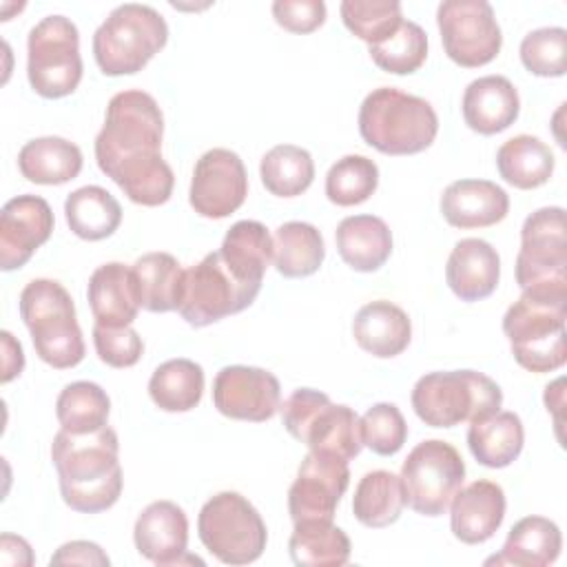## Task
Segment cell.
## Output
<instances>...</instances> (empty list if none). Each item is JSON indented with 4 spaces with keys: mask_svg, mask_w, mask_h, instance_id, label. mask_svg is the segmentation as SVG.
<instances>
[{
    "mask_svg": "<svg viewBox=\"0 0 567 567\" xmlns=\"http://www.w3.org/2000/svg\"><path fill=\"white\" fill-rule=\"evenodd\" d=\"M162 137L164 115L153 95L128 89L109 100L95 159L133 204L162 206L173 195L175 175L162 157Z\"/></svg>",
    "mask_w": 567,
    "mask_h": 567,
    "instance_id": "obj_1",
    "label": "cell"
},
{
    "mask_svg": "<svg viewBox=\"0 0 567 567\" xmlns=\"http://www.w3.org/2000/svg\"><path fill=\"white\" fill-rule=\"evenodd\" d=\"M120 443L113 427L91 434L60 430L51 443V461L58 472L62 501L82 514H100L113 507L122 494Z\"/></svg>",
    "mask_w": 567,
    "mask_h": 567,
    "instance_id": "obj_2",
    "label": "cell"
},
{
    "mask_svg": "<svg viewBox=\"0 0 567 567\" xmlns=\"http://www.w3.org/2000/svg\"><path fill=\"white\" fill-rule=\"evenodd\" d=\"M359 133L383 155H416L436 140L439 117L427 100L394 86H379L361 102Z\"/></svg>",
    "mask_w": 567,
    "mask_h": 567,
    "instance_id": "obj_3",
    "label": "cell"
},
{
    "mask_svg": "<svg viewBox=\"0 0 567 567\" xmlns=\"http://www.w3.org/2000/svg\"><path fill=\"white\" fill-rule=\"evenodd\" d=\"M567 297L523 292L503 317L516 363L529 372L545 374L565 365Z\"/></svg>",
    "mask_w": 567,
    "mask_h": 567,
    "instance_id": "obj_4",
    "label": "cell"
},
{
    "mask_svg": "<svg viewBox=\"0 0 567 567\" xmlns=\"http://www.w3.org/2000/svg\"><path fill=\"white\" fill-rule=\"evenodd\" d=\"M20 317L35 354L55 370L75 368L84 359V339L69 290L55 279H33L20 292Z\"/></svg>",
    "mask_w": 567,
    "mask_h": 567,
    "instance_id": "obj_5",
    "label": "cell"
},
{
    "mask_svg": "<svg viewBox=\"0 0 567 567\" xmlns=\"http://www.w3.org/2000/svg\"><path fill=\"white\" fill-rule=\"evenodd\" d=\"M414 414L432 427H454L501 410L503 392L494 379L476 370L427 372L412 388Z\"/></svg>",
    "mask_w": 567,
    "mask_h": 567,
    "instance_id": "obj_6",
    "label": "cell"
},
{
    "mask_svg": "<svg viewBox=\"0 0 567 567\" xmlns=\"http://www.w3.org/2000/svg\"><path fill=\"white\" fill-rule=\"evenodd\" d=\"M168 42V27L148 4L115 7L93 33V58L104 75H133L142 71Z\"/></svg>",
    "mask_w": 567,
    "mask_h": 567,
    "instance_id": "obj_7",
    "label": "cell"
},
{
    "mask_svg": "<svg viewBox=\"0 0 567 567\" xmlns=\"http://www.w3.org/2000/svg\"><path fill=\"white\" fill-rule=\"evenodd\" d=\"M279 410L286 432L295 441L306 443L310 452H328L346 461L359 456L363 447L361 419L352 408L332 403L319 390L299 388Z\"/></svg>",
    "mask_w": 567,
    "mask_h": 567,
    "instance_id": "obj_8",
    "label": "cell"
},
{
    "mask_svg": "<svg viewBox=\"0 0 567 567\" xmlns=\"http://www.w3.org/2000/svg\"><path fill=\"white\" fill-rule=\"evenodd\" d=\"M516 284L523 292L567 297V230L560 206L538 208L523 221Z\"/></svg>",
    "mask_w": 567,
    "mask_h": 567,
    "instance_id": "obj_9",
    "label": "cell"
},
{
    "mask_svg": "<svg viewBox=\"0 0 567 567\" xmlns=\"http://www.w3.org/2000/svg\"><path fill=\"white\" fill-rule=\"evenodd\" d=\"M204 547L226 565L255 563L268 540V529L255 505L237 492H219L204 503L197 516Z\"/></svg>",
    "mask_w": 567,
    "mask_h": 567,
    "instance_id": "obj_10",
    "label": "cell"
},
{
    "mask_svg": "<svg viewBox=\"0 0 567 567\" xmlns=\"http://www.w3.org/2000/svg\"><path fill=\"white\" fill-rule=\"evenodd\" d=\"M27 78L47 100L71 95L82 80L80 33L64 16L42 18L27 38Z\"/></svg>",
    "mask_w": 567,
    "mask_h": 567,
    "instance_id": "obj_11",
    "label": "cell"
},
{
    "mask_svg": "<svg viewBox=\"0 0 567 567\" xmlns=\"http://www.w3.org/2000/svg\"><path fill=\"white\" fill-rule=\"evenodd\" d=\"M405 505L421 516H441L463 487L465 463L454 445L441 439L421 441L401 467Z\"/></svg>",
    "mask_w": 567,
    "mask_h": 567,
    "instance_id": "obj_12",
    "label": "cell"
},
{
    "mask_svg": "<svg viewBox=\"0 0 567 567\" xmlns=\"http://www.w3.org/2000/svg\"><path fill=\"white\" fill-rule=\"evenodd\" d=\"M259 292L250 290L233 277L219 257V250L208 252L197 266L184 270L177 312L193 328H204L224 317L246 310Z\"/></svg>",
    "mask_w": 567,
    "mask_h": 567,
    "instance_id": "obj_13",
    "label": "cell"
},
{
    "mask_svg": "<svg viewBox=\"0 0 567 567\" xmlns=\"http://www.w3.org/2000/svg\"><path fill=\"white\" fill-rule=\"evenodd\" d=\"M436 24L445 55L463 66L489 64L503 44L494 9L485 0H445L436 9Z\"/></svg>",
    "mask_w": 567,
    "mask_h": 567,
    "instance_id": "obj_14",
    "label": "cell"
},
{
    "mask_svg": "<svg viewBox=\"0 0 567 567\" xmlns=\"http://www.w3.org/2000/svg\"><path fill=\"white\" fill-rule=\"evenodd\" d=\"M248 195V175L241 157L230 148L206 151L193 168L188 202L206 219L233 215Z\"/></svg>",
    "mask_w": 567,
    "mask_h": 567,
    "instance_id": "obj_15",
    "label": "cell"
},
{
    "mask_svg": "<svg viewBox=\"0 0 567 567\" xmlns=\"http://www.w3.org/2000/svg\"><path fill=\"white\" fill-rule=\"evenodd\" d=\"M350 483L348 461L328 452H308L288 489L292 523L332 520Z\"/></svg>",
    "mask_w": 567,
    "mask_h": 567,
    "instance_id": "obj_16",
    "label": "cell"
},
{
    "mask_svg": "<svg viewBox=\"0 0 567 567\" xmlns=\"http://www.w3.org/2000/svg\"><path fill=\"white\" fill-rule=\"evenodd\" d=\"M213 405L228 419L261 423L279 412L281 388L264 368L226 365L213 381Z\"/></svg>",
    "mask_w": 567,
    "mask_h": 567,
    "instance_id": "obj_17",
    "label": "cell"
},
{
    "mask_svg": "<svg viewBox=\"0 0 567 567\" xmlns=\"http://www.w3.org/2000/svg\"><path fill=\"white\" fill-rule=\"evenodd\" d=\"M53 210L44 197L18 195L0 213V268H22L53 233Z\"/></svg>",
    "mask_w": 567,
    "mask_h": 567,
    "instance_id": "obj_18",
    "label": "cell"
},
{
    "mask_svg": "<svg viewBox=\"0 0 567 567\" xmlns=\"http://www.w3.org/2000/svg\"><path fill=\"white\" fill-rule=\"evenodd\" d=\"M133 540L140 556L157 567L204 565L202 558L186 551L188 518L173 501H155L146 505L135 520Z\"/></svg>",
    "mask_w": 567,
    "mask_h": 567,
    "instance_id": "obj_19",
    "label": "cell"
},
{
    "mask_svg": "<svg viewBox=\"0 0 567 567\" xmlns=\"http://www.w3.org/2000/svg\"><path fill=\"white\" fill-rule=\"evenodd\" d=\"M505 492L498 483L478 478L461 487L450 503V527L465 545L489 540L505 518Z\"/></svg>",
    "mask_w": 567,
    "mask_h": 567,
    "instance_id": "obj_20",
    "label": "cell"
},
{
    "mask_svg": "<svg viewBox=\"0 0 567 567\" xmlns=\"http://www.w3.org/2000/svg\"><path fill=\"white\" fill-rule=\"evenodd\" d=\"M507 213V193L489 179H456L441 195L443 219L461 230L494 226Z\"/></svg>",
    "mask_w": 567,
    "mask_h": 567,
    "instance_id": "obj_21",
    "label": "cell"
},
{
    "mask_svg": "<svg viewBox=\"0 0 567 567\" xmlns=\"http://www.w3.org/2000/svg\"><path fill=\"white\" fill-rule=\"evenodd\" d=\"M95 323L109 328L131 326L142 308L133 266L109 261L93 270L86 288Z\"/></svg>",
    "mask_w": 567,
    "mask_h": 567,
    "instance_id": "obj_22",
    "label": "cell"
},
{
    "mask_svg": "<svg viewBox=\"0 0 567 567\" xmlns=\"http://www.w3.org/2000/svg\"><path fill=\"white\" fill-rule=\"evenodd\" d=\"M445 279L461 301H481L498 286L501 257L489 241L465 237L454 244L447 257Z\"/></svg>",
    "mask_w": 567,
    "mask_h": 567,
    "instance_id": "obj_23",
    "label": "cell"
},
{
    "mask_svg": "<svg viewBox=\"0 0 567 567\" xmlns=\"http://www.w3.org/2000/svg\"><path fill=\"white\" fill-rule=\"evenodd\" d=\"M461 111L465 124L474 133L496 135L516 122L520 113V97L505 75H483L467 84Z\"/></svg>",
    "mask_w": 567,
    "mask_h": 567,
    "instance_id": "obj_24",
    "label": "cell"
},
{
    "mask_svg": "<svg viewBox=\"0 0 567 567\" xmlns=\"http://www.w3.org/2000/svg\"><path fill=\"white\" fill-rule=\"evenodd\" d=\"M352 337L368 354L377 359H392L410 346L412 321L396 303L377 299L361 306L354 315Z\"/></svg>",
    "mask_w": 567,
    "mask_h": 567,
    "instance_id": "obj_25",
    "label": "cell"
},
{
    "mask_svg": "<svg viewBox=\"0 0 567 567\" xmlns=\"http://www.w3.org/2000/svg\"><path fill=\"white\" fill-rule=\"evenodd\" d=\"M219 257L237 281L259 292L264 272L272 261V237L261 221H235L219 246Z\"/></svg>",
    "mask_w": 567,
    "mask_h": 567,
    "instance_id": "obj_26",
    "label": "cell"
},
{
    "mask_svg": "<svg viewBox=\"0 0 567 567\" xmlns=\"http://www.w3.org/2000/svg\"><path fill=\"white\" fill-rule=\"evenodd\" d=\"M563 549L560 527L545 516H525L507 534L498 556L485 565H514V567H547L556 563Z\"/></svg>",
    "mask_w": 567,
    "mask_h": 567,
    "instance_id": "obj_27",
    "label": "cell"
},
{
    "mask_svg": "<svg viewBox=\"0 0 567 567\" xmlns=\"http://www.w3.org/2000/svg\"><path fill=\"white\" fill-rule=\"evenodd\" d=\"M334 241L339 257L357 272H374L392 255V233L374 215H350L341 219Z\"/></svg>",
    "mask_w": 567,
    "mask_h": 567,
    "instance_id": "obj_28",
    "label": "cell"
},
{
    "mask_svg": "<svg viewBox=\"0 0 567 567\" xmlns=\"http://www.w3.org/2000/svg\"><path fill=\"white\" fill-rule=\"evenodd\" d=\"M82 162L78 144L58 135L29 140L18 153L22 177L42 186H60L75 179L82 171Z\"/></svg>",
    "mask_w": 567,
    "mask_h": 567,
    "instance_id": "obj_29",
    "label": "cell"
},
{
    "mask_svg": "<svg viewBox=\"0 0 567 567\" xmlns=\"http://www.w3.org/2000/svg\"><path fill=\"white\" fill-rule=\"evenodd\" d=\"M525 443L523 421L514 412H494L485 419L472 421L467 430V447L472 456L492 470L512 465Z\"/></svg>",
    "mask_w": 567,
    "mask_h": 567,
    "instance_id": "obj_30",
    "label": "cell"
},
{
    "mask_svg": "<svg viewBox=\"0 0 567 567\" xmlns=\"http://www.w3.org/2000/svg\"><path fill=\"white\" fill-rule=\"evenodd\" d=\"M554 153L536 135H516L496 151L498 175L514 188L532 190L549 182L554 173Z\"/></svg>",
    "mask_w": 567,
    "mask_h": 567,
    "instance_id": "obj_31",
    "label": "cell"
},
{
    "mask_svg": "<svg viewBox=\"0 0 567 567\" xmlns=\"http://www.w3.org/2000/svg\"><path fill=\"white\" fill-rule=\"evenodd\" d=\"M326 257L321 233L308 221H286L272 235V264L279 275L301 279L315 275Z\"/></svg>",
    "mask_w": 567,
    "mask_h": 567,
    "instance_id": "obj_32",
    "label": "cell"
},
{
    "mask_svg": "<svg viewBox=\"0 0 567 567\" xmlns=\"http://www.w3.org/2000/svg\"><path fill=\"white\" fill-rule=\"evenodd\" d=\"M64 215L71 233L86 241L106 239L122 224L120 202L102 186H82L69 193Z\"/></svg>",
    "mask_w": 567,
    "mask_h": 567,
    "instance_id": "obj_33",
    "label": "cell"
},
{
    "mask_svg": "<svg viewBox=\"0 0 567 567\" xmlns=\"http://www.w3.org/2000/svg\"><path fill=\"white\" fill-rule=\"evenodd\" d=\"M288 551L299 567H341L350 560V538L332 520L295 523Z\"/></svg>",
    "mask_w": 567,
    "mask_h": 567,
    "instance_id": "obj_34",
    "label": "cell"
},
{
    "mask_svg": "<svg viewBox=\"0 0 567 567\" xmlns=\"http://www.w3.org/2000/svg\"><path fill=\"white\" fill-rule=\"evenodd\" d=\"M202 394L204 370L193 359H168L153 370L148 381V396L164 412H190Z\"/></svg>",
    "mask_w": 567,
    "mask_h": 567,
    "instance_id": "obj_35",
    "label": "cell"
},
{
    "mask_svg": "<svg viewBox=\"0 0 567 567\" xmlns=\"http://www.w3.org/2000/svg\"><path fill=\"white\" fill-rule=\"evenodd\" d=\"M405 507L401 478L388 470H374L363 474L354 487L352 514L354 518L372 529L388 527L399 520Z\"/></svg>",
    "mask_w": 567,
    "mask_h": 567,
    "instance_id": "obj_36",
    "label": "cell"
},
{
    "mask_svg": "<svg viewBox=\"0 0 567 567\" xmlns=\"http://www.w3.org/2000/svg\"><path fill=\"white\" fill-rule=\"evenodd\" d=\"M140 303L148 312L177 310L184 268L171 252H146L133 264Z\"/></svg>",
    "mask_w": 567,
    "mask_h": 567,
    "instance_id": "obj_37",
    "label": "cell"
},
{
    "mask_svg": "<svg viewBox=\"0 0 567 567\" xmlns=\"http://www.w3.org/2000/svg\"><path fill=\"white\" fill-rule=\"evenodd\" d=\"M259 177L270 195L297 197L315 179L312 155L295 144H277L261 157Z\"/></svg>",
    "mask_w": 567,
    "mask_h": 567,
    "instance_id": "obj_38",
    "label": "cell"
},
{
    "mask_svg": "<svg viewBox=\"0 0 567 567\" xmlns=\"http://www.w3.org/2000/svg\"><path fill=\"white\" fill-rule=\"evenodd\" d=\"M111 412L109 394L93 381H73L64 385L55 401V416L62 430L71 434H91L106 425Z\"/></svg>",
    "mask_w": 567,
    "mask_h": 567,
    "instance_id": "obj_39",
    "label": "cell"
},
{
    "mask_svg": "<svg viewBox=\"0 0 567 567\" xmlns=\"http://www.w3.org/2000/svg\"><path fill=\"white\" fill-rule=\"evenodd\" d=\"M379 186V166L365 155L337 159L326 175V197L337 206L368 202Z\"/></svg>",
    "mask_w": 567,
    "mask_h": 567,
    "instance_id": "obj_40",
    "label": "cell"
},
{
    "mask_svg": "<svg viewBox=\"0 0 567 567\" xmlns=\"http://www.w3.org/2000/svg\"><path fill=\"white\" fill-rule=\"evenodd\" d=\"M372 62L394 75L419 71L427 58V33L412 20H403L399 29L379 44L368 47Z\"/></svg>",
    "mask_w": 567,
    "mask_h": 567,
    "instance_id": "obj_41",
    "label": "cell"
},
{
    "mask_svg": "<svg viewBox=\"0 0 567 567\" xmlns=\"http://www.w3.org/2000/svg\"><path fill=\"white\" fill-rule=\"evenodd\" d=\"M339 11L346 29L368 47L390 38L403 22L396 0H343Z\"/></svg>",
    "mask_w": 567,
    "mask_h": 567,
    "instance_id": "obj_42",
    "label": "cell"
},
{
    "mask_svg": "<svg viewBox=\"0 0 567 567\" xmlns=\"http://www.w3.org/2000/svg\"><path fill=\"white\" fill-rule=\"evenodd\" d=\"M523 66L538 78H560L567 71V31L543 27L529 31L520 42Z\"/></svg>",
    "mask_w": 567,
    "mask_h": 567,
    "instance_id": "obj_43",
    "label": "cell"
},
{
    "mask_svg": "<svg viewBox=\"0 0 567 567\" xmlns=\"http://www.w3.org/2000/svg\"><path fill=\"white\" fill-rule=\"evenodd\" d=\"M361 436L374 454L392 456L408 439V423L394 403H377L361 416Z\"/></svg>",
    "mask_w": 567,
    "mask_h": 567,
    "instance_id": "obj_44",
    "label": "cell"
},
{
    "mask_svg": "<svg viewBox=\"0 0 567 567\" xmlns=\"http://www.w3.org/2000/svg\"><path fill=\"white\" fill-rule=\"evenodd\" d=\"M93 346L102 363L111 368H131L144 354L142 337L131 328H109V326H93Z\"/></svg>",
    "mask_w": 567,
    "mask_h": 567,
    "instance_id": "obj_45",
    "label": "cell"
},
{
    "mask_svg": "<svg viewBox=\"0 0 567 567\" xmlns=\"http://www.w3.org/2000/svg\"><path fill=\"white\" fill-rule=\"evenodd\" d=\"M272 18L290 33H312L326 22V4L321 0H277Z\"/></svg>",
    "mask_w": 567,
    "mask_h": 567,
    "instance_id": "obj_46",
    "label": "cell"
},
{
    "mask_svg": "<svg viewBox=\"0 0 567 567\" xmlns=\"http://www.w3.org/2000/svg\"><path fill=\"white\" fill-rule=\"evenodd\" d=\"M51 565H95V567H109L111 558L104 554V549L97 543L91 540H71L58 547V551L49 560Z\"/></svg>",
    "mask_w": 567,
    "mask_h": 567,
    "instance_id": "obj_47",
    "label": "cell"
},
{
    "mask_svg": "<svg viewBox=\"0 0 567 567\" xmlns=\"http://www.w3.org/2000/svg\"><path fill=\"white\" fill-rule=\"evenodd\" d=\"M0 563L2 565H18V567H31L33 565V551L31 545L13 534L0 536Z\"/></svg>",
    "mask_w": 567,
    "mask_h": 567,
    "instance_id": "obj_48",
    "label": "cell"
},
{
    "mask_svg": "<svg viewBox=\"0 0 567 567\" xmlns=\"http://www.w3.org/2000/svg\"><path fill=\"white\" fill-rule=\"evenodd\" d=\"M2 352H4V361H2V383H9L11 379L20 377L22 368H24V354H22V346L20 341L13 339L11 332L2 330Z\"/></svg>",
    "mask_w": 567,
    "mask_h": 567,
    "instance_id": "obj_49",
    "label": "cell"
},
{
    "mask_svg": "<svg viewBox=\"0 0 567 567\" xmlns=\"http://www.w3.org/2000/svg\"><path fill=\"white\" fill-rule=\"evenodd\" d=\"M563 385H565V379H556L554 383H549L545 388V405H547V412H554V421H556V427L560 430V408H563V401H565V392H563Z\"/></svg>",
    "mask_w": 567,
    "mask_h": 567,
    "instance_id": "obj_50",
    "label": "cell"
}]
</instances>
